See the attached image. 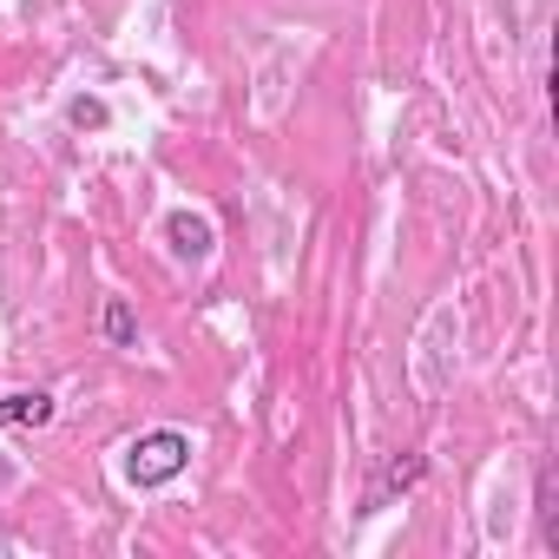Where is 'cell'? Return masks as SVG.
I'll use <instances>...</instances> for the list:
<instances>
[{
  "instance_id": "cell-1",
  "label": "cell",
  "mask_w": 559,
  "mask_h": 559,
  "mask_svg": "<svg viewBox=\"0 0 559 559\" xmlns=\"http://www.w3.org/2000/svg\"><path fill=\"white\" fill-rule=\"evenodd\" d=\"M185 467H191V435H178V428H152L126 448V480L132 487H165Z\"/></svg>"
},
{
  "instance_id": "cell-2",
  "label": "cell",
  "mask_w": 559,
  "mask_h": 559,
  "mask_svg": "<svg viewBox=\"0 0 559 559\" xmlns=\"http://www.w3.org/2000/svg\"><path fill=\"white\" fill-rule=\"evenodd\" d=\"M60 415V402L47 389H21V395H0V428H47Z\"/></svg>"
},
{
  "instance_id": "cell-3",
  "label": "cell",
  "mask_w": 559,
  "mask_h": 559,
  "mask_svg": "<svg viewBox=\"0 0 559 559\" xmlns=\"http://www.w3.org/2000/svg\"><path fill=\"white\" fill-rule=\"evenodd\" d=\"M165 237H171V250H178V257H211V224H204V217H191V211H171Z\"/></svg>"
},
{
  "instance_id": "cell-4",
  "label": "cell",
  "mask_w": 559,
  "mask_h": 559,
  "mask_svg": "<svg viewBox=\"0 0 559 559\" xmlns=\"http://www.w3.org/2000/svg\"><path fill=\"white\" fill-rule=\"evenodd\" d=\"M106 343H112V349H139V317H132L126 297L106 304Z\"/></svg>"
},
{
  "instance_id": "cell-5",
  "label": "cell",
  "mask_w": 559,
  "mask_h": 559,
  "mask_svg": "<svg viewBox=\"0 0 559 559\" xmlns=\"http://www.w3.org/2000/svg\"><path fill=\"white\" fill-rule=\"evenodd\" d=\"M415 480H421V454H395L389 474H382V493H408Z\"/></svg>"
},
{
  "instance_id": "cell-6",
  "label": "cell",
  "mask_w": 559,
  "mask_h": 559,
  "mask_svg": "<svg viewBox=\"0 0 559 559\" xmlns=\"http://www.w3.org/2000/svg\"><path fill=\"white\" fill-rule=\"evenodd\" d=\"M67 119L86 132V126H106V106H99V99H73V106H67Z\"/></svg>"
}]
</instances>
